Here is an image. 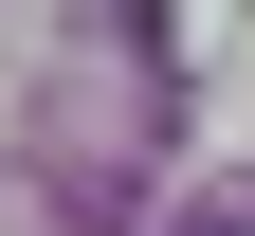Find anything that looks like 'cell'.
<instances>
[]
</instances>
